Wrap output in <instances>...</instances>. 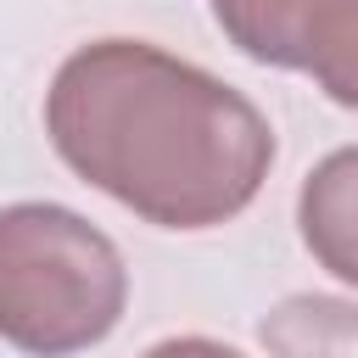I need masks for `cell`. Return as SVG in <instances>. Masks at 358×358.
I'll list each match as a JSON object with an SVG mask.
<instances>
[{
	"mask_svg": "<svg viewBox=\"0 0 358 358\" xmlns=\"http://www.w3.org/2000/svg\"><path fill=\"white\" fill-rule=\"evenodd\" d=\"M45 134L84 185L157 229L229 224L274 168L268 117L145 39L78 45L45 90Z\"/></svg>",
	"mask_w": 358,
	"mask_h": 358,
	"instance_id": "obj_1",
	"label": "cell"
},
{
	"mask_svg": "<svg viewBox=\"0 0 358 358\" xmlns=\"http://www.w3.org/2000/svg\"><path fill=\"white\" fill-rule=\"evenodd\" d=\"M129 308V268L106 229L56 201L0 207V341L28 358L101 347Z\"/></svg>",
	"mask_w": 358,
	"mask_h": 358,
	"instance_id": "obj_2",
	"label": "cell"
},
{
	"mask_svg": "<svg viewBox=\"0 0 358 358\" xmlns=\"http://www.w3.org/2000/svg\"><path fill=\"white\" fill-rule=\"evenodd\" d=\"M213 22L241 56L308 73L336 106H352L358 0H213Z\"/></svg>",
	"mask_w": 358,
	"mask_h": 358,
	"instance_id": "obj_3",
	"label": "cell"
},
{
	"mask_svg": "<svg viewBox=\"0 0 358 358\" xmlns=\"http://www.w3.org/2000/svg\"><path fill=\"white\" fill-rule=\"evenodd\" d=\"M352 151L341 145V151H330L313 173H308V185H302V201H296V218H302V241H308V252L341 280V285H352L358 280V252H352Z\"/></svg>",
	"mask_w": 358,
	"mask_h": 358,
	"instance_id": "obj_4",
	"label": "cell"
},
{
	"mask_svg": "<svg viewBox=\"0 0 358 358\" xmlns=\"http://www.w3.org/2000/svg\"><path fill=\"white\" fill-rule=\"evenodd\" d=\"M263 347L274 358H352V302L347 296H291L263 319Z\"/></svg>",
	"mask_w": 358,
	"mask_h": 358,
	"instance_id": "obj_5",
	"label": "cell"
},
{
	"mask_svg": "<svg viewBox=\"0 0 358 358\" xmlns=\"http://www.w3.org/2000/svg\"><path fill=\"white\" fill-rule=\"evenodd\" d=\"M145 358H241V352L224 347V341H213V336H168V341H157Z\"/></svg>",
	"mask_w": 358,
	"mask_h": 358,
	"instance_id": "obj_6",
	"label": "cell"
}]
</instances>
